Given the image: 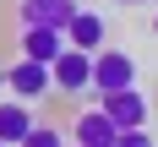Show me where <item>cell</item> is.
Returning <instances> with one entry per match:
<instances>
[{"instance_id": "6da1fadb", "label": "cell", "mask_w": 158, "mask_h": 147, "mask_svg": "<svg viewBox=\"0 0 158 147\" xmlns=\"http://www.w3.org/2000/svg\"><path fill=\"white\" fill-rule=\"evenodd\" d=\"M136 87V60L126 49H93V93H120Z\"/></svg>"}, {"instance_id": "7a4b0ae2", "label": "cell", "mask_w": 158, "mask_h": 147, "mask_svg": "<svg viewBox=\"0 0 158 147\" xmlns=\"http://www.w3.org/2000/svg\"><path fill=\"white\" fill-rule=\"evenodd\" d=\"M6 87H11V98H22V104H44V98L55 93V76H49V65H38V60H16L11 71H6Z\"/></svg>"}, {"instance_id": "3957f363", "label": "cell", "mask_w": 158, "mask_h": 147, "mask_svg": "<svg viewBox=\"0 0 158 147\" xmlns=\"http://www.w3.org/2000/svg\"><path fill=\"white\" fill-rule=\"evenodd\" d=\"M49 76H55V93H87V87H93V55L65 44L60 60L49 65Z\"/></svg>"}, {"instance_id": "277c9868", "label": "cell", "mask_w": 158, "mask_h": 147, "mask_svg": "<svg viewBox=\"0 0 158 147\" xmlns=\"http://www.w3.org/2000/svg\"><path fill=\"white\" fill-rule=\"evenodd\" d=\"M98 109L109 114L120 131H136V125H147V98L136 93V87H120V93H98Z\"/></svg>"}, {"instance_id": "5b68a950", "label": "cell", "mask_w": 158, "mask_h": 147, "mask_svg": "<svg viewBox=\"0 0 158 147\" xmlns=\"http://www.w3.org/2000/svg\"><path fill=\"white\" fill-rule=\"evenodd\" d=\"M114 136H120V125H114L104 109H82L77 120H71V142L77 147H114Z\"/></svg>"}, {"instance_id": "8992f818", "label": "cell", "mask_w": 158, "mask_h": 147, "mask_svg": "<svg viewBox=\"0 0 158 147\" xmlns=\"http://www.w3.org/2000/svg\"><path fill=\"white\" fill-rule=\"evenodd\" d=\"M77 11V0H16V22L22 27H65Z\"/></svg>"}, {"instance_id": "52a82bcc", "label": "cell", "mask_w": 158, "mask_h": 147, "mask_svg": "<svg viewBox=\"0 0 158 147\" xmlns=\"http://www.w3.org/2000/svg\"><path fill=\"white\" fill-rule=\"evenodd\" d=\"M60 33H65V44H71V49H87V55H93V49H104V38H109L104 16H98V11H82V6L71 11V22H65Z\"/></svg>"}, {"instance_id": "ba28073f", "label": "cell", "mask_w": 158, "mask_h": 147, "mask_svg": "<svg viewBox=\"0 0 158 147\" xmlns=\"http://www.w3.org/2000/svg\"><path fill=\"white\" fill-rule=\"evenodd\" d=\"M60 49H65V33H60V27H22V60L55 65Z\"/></svg>"}, {"instance_id": "9c48e42d", "label": "cell", "mask_w": 158, "mask_h": 147, "mask_svg": "<svg viewBox=\"0 0 158 147\" xmlns=\"http://www.w3.org/2000/svg\"><path fill=\"white\" fill-rule=\"evenodd\" d=\"M33 125H38V120H33V109L22 104V98H6V104H0V142L6 147H16Z\"/></svg>"}, {"instance_id": "30bf717a", "label": "cell", "mask_w": 158, "mask_h": 147, "mask_svg": "<svg viewBox=\"0 0 158 147\" xmlns=\"http://www.w3.org/2000/svg\"><path fill=\"white\" fill-rule=\"evenodd\" d=\"M16 147H65V142H60V131H55V125H33Z\"/></svg>"}, {"instance_id": "8fae6325", "label": "cell", "mask_w": 158, "mask_h": 147, "mask_svg": "<svg viewBox=\"0 0 158 147\" xmlns=\"http://www.w3.org/2000/svg\"><path fill=\"white\" fill-rule=\"evenodd\" d=\"M114 147H153V136H147V125H136V131H120Z\"/></svg>"}, {"instance_id": "7c38bea8", "label": "cell", "mask_w": 158, "mask_h": 147, "mask_svg": "<svg viewBox=\"0 0 158 147\" xmlns=\"http://www.w3.org/2000/svg\"><path fill=\"white\" fill-rule=\"evenodd\" d=\"M114 6H153V0H114Z\"/></svg>"}, {"instance_id": "4fadbf2b", "label": "cell", "mask_w": 158, "mask_h": 147, "mask_svg": "<svg viewBox=\"0 0 158 147\" xmlns=\"http://www.w3.org/2000/svg\"><path fill=\"white\" fill-rule=\"evenodd\" d=\"M153 33H158V11H153Z\"/></svg>"}, {"instance_id": "5bb4252c", "label": "cell", "mask_w": 158, "mask_h": 147, "mask_svg": "<svg viewBox=\"0 0 158 147\" xmlns=\"http://www.w3.org/2000/svg\"><path fill=\"white\" fill-rule=\"evenodd\" d=\"M0 147H6V142H0Z\"/></svg>"}]
</instances>
